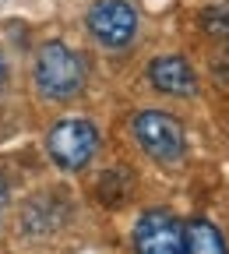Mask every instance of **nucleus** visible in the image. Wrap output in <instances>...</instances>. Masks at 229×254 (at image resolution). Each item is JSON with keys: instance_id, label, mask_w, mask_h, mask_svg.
<instances>
[{"instance_id": "39448f33", "label": "nucleus", "mask_w": 229, "mask_h": 254, "mask_svg": "<svg viewBox=\"0 0 229 254\" xmlns=\"http://www.w3.org/2000/svg\"><path fill=\"white\" fill-rule=\"evenodd\" d=\"M88 28L92 36L110 50H123L138 32V14L127 0H99L88 11Z\"/></svg>"}, {"instance_id": "1a4fd4ad", "label": "nucleus", "mask_w": 229, "mask_h": 254, "mask_svg": "<svg viewBox=\"0 0 229 254\" xmlns=\"http://www.w3.org/2000/svg\"><path fill=\"white\" fill-rule=\"evenodd\" d=\"M4 194H7V190H4V177H0V201H4Z\"/></svg>"}, {"instance_id": "f03ea898", "label": "nucleus", "mask_w": 229, "mask_h": 254, "mask_svg": "<svg viewBox=\"0 0 229 254\" xmlns=\"http://www.w3.org/2000/svg\"><path fill=\"white\" fill-rule=\"evenodd\" d=\"M46 148H50L53 163L60 170H81V166H88V159L95 155V148H99V131H95L92 120L67 117V120L50 127Z\"/></svg>"}, {"instance_id": "f257e3e1", "label": "nucleus", "mask_w": 229, "mask_h": 254, "mask_svg": "<svg viewBox=\"0 0 229 254\" xmlns=\"http://www.w3.org/2000/svg\"><path fill=\"white\" fill-rule=\"evenodd\" d=\"M36 85L53 103L74 99L85 85V60L63 43H46L36 57Z\"/></svg>"}, {"instance_id": "0eeeda50", "label": "nucleus", "mask_w": 229, "mask_h": 254, "mask_svg": "<svg viewBox=\"0 0 229 254\" xmlns=\"http://www.w3.org/2000/svg\"><path fill=\"white\" fill-rule=\"evenodd\" d=\"M183 254H229L219 226L208 219H194L183 226Z\"/></svg>"}, {"instance_id": "20e7f679", "label": "nucleus", "mask_w": 229, "mask_h": 254, "mask_svg": "<svg viewBox=\"0 0 229 254\" xmlns=\"http://www.w3.org/2000/svg\"><path fill=\"white\" fill-rule=\"evenodd\" d=\"M138 254H183V222L166 208H148L134 226Z\"/></svg>"}, {"instance_id": "423d86ee", "label": "nucleus", "mask_w": 229, "mask_h": 254, "mask_svg": "<svg viewBox=\"0 0 229 254\" xmlns=\"http://www.w3.org/2000/svg\"><path fill=\"white\" fill-rule=\"evenodd\" d=\"M148 78L159 92L166 95H190L198 88V78H194V67L183 57H155L148 64Z\"/></svg>"}, {"instance_id": "9d476101", "label": "nucleus", "mask_w": 229, "mask_h": 254, "mask_svg": "<svg viewBox=\"0 0 229 254\" xmlns=\"http://www.w3.org/2000/svg\"><path fill=\"white\" fill-rule=\"evenodd\" d=\"M0 85H4V60H0Z\"/></svg>"}, {"instance_id": "7ed1b4c3", "label": "nucleus", "mask_w": 229, "mask_h": 254, "mask_svg": "<svg viewBox=\"0 0 229 254\" xmlns=\"http://www.w3.org/2000/svg\"><path fill=\"white\" fill-rule=\"evenodd\" d=\"M134 138L155 163H180L187 148L180 120L162 110H145L134 117Z\"/></svg>"}, {"instance_id": "6e6552de", "label": "nucleus", "mask_w": 229, "mask_h": 254, "mask_svg": "<svg viewBox=\"0 0 229 254\" xmlns=\"http://www.w3.org/2000/svg\"><path fill=\"white\" fill-rule=\"evenodd\" d=\"M205 28L212 36H229V7H208L205 11Z\"/></svg>"}]
</instances>
